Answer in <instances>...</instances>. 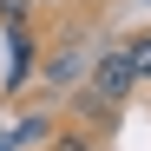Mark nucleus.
<instances>
[{"label":"nucleus","instance_id":"1","mask_svg":"<svg viewBox=\"0 0 151 151\" xmlns=\"http://www.w3.org/2000/svg\"><path fill=\"white\" fill-rule=\"evenodd\" d=\"M86 86H92L99 99H112V105H125V99H132V86H138V72H132V59H125V46H112V53H99V59H92V72H86Z\"/></svg>","mask_w":151,"mask_h":151},{"label":"nucleus","instance_id":"2","mask_svg":"<svg viewBox=\"0 0 151 151\" xmlns=\"http://www.w3.org/2000/svg\"><path fill=\"white\" fill-rule=\"evenodd\" d=\"M72 125H86V132H112V125H118V105H112V99H99V92L86 86L79 105H72Z\"/></svg>","mask_w":151,"mask_h":151},{"label":"nucleus","instance_id":"3","mask_svg":"<svg viewBox=\"0 0 151 151\" xmlns=\"http://www.w3.org/2000/svg\"><path fill=\"white\" fill-rule=\"evenodd\" d=\"M79 72H92V59H86V46H79V40H72V46H66V53H59L53 66H46V79H53V86H72V79H79Z\"/></svg>","mask_w":151,"mask_h":151},{"label":"nucleus","instance_id":"4","mask_svg":"<svg viewBox=\"0 0 151 151\" xmlns=\"http://www.w3.org/2000/svg\"><path fill=\"white\" fill-rule=\"evenodd\" d=\"M46 151H99V132H86V125H66V132H53V145Z\"/></svg>","mask_w":151,"mask_h":151},{"label":"nucleus","instance_id":"5","mask_svg":"<svg viewBox=\"0 0 151 151\" xmlns=\"http://www.w3.org/2000/svg\"><path fill=\"white\" fill-rule=\"evenodd\" d=\"M125 59H132V72H138V79H151V27L125 40Z\"/></svg>","mask_w":151,"mask_h":151},{"label":"nucleus","instance_id":"6","mask_svg":"<svg viewBox=\"0 0 151 151\" xmlns=\"http://www.w3.org/2000/svg\"><path fill=\"white\" fill-rule=\"evenodd\" d=\"M27 13H33V0H0V20H7V27H20Z\"/></svg>","mask_w":151,"mask_h":151},{"label":"nucleus","instance_id":"7","mask_svg":"<svg viewBox=\"0 0 151 151\" xmlns=\"http://www.w3.org/2000/svg\"><path fill=\"white\" fill-rule=\"evenodd\" d=\"M33 7H59V0H33Z\"/></svg>","mask_w":151,"mask_h":151}]
</instances>
